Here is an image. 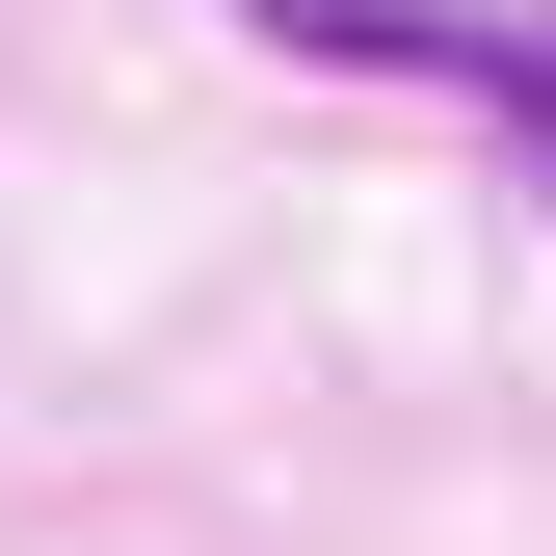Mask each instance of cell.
Returning <instances> with one entry per match:
<instances>
[{
	"mask_svg": "<svg viewBox=\"0 0 556 556\" xmlns=\"http://www.w3.org/2000/svg\"><path fill=\"white\" fill-rule=\"evenodd\" d=\"M239 27L318 53V80H425V106H477V132L556 186V27H504V0H239Z\"/></svg>",
	"mask_w": 556,
	"mask_h": 556,
	"instance_id": "1",
	"label": "cell"
}]
</instances>
